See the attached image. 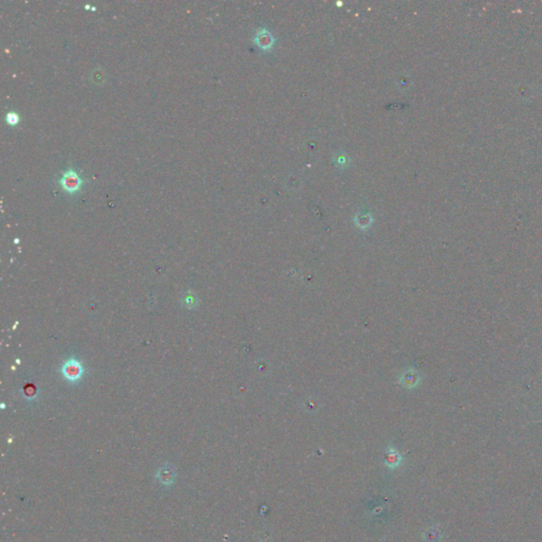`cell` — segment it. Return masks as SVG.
<instances>
[{"mask_svg":"<svg viewBox=\"0 0 542 542\" xmlns=\"http://www.w3.org/2000/svg\"><path fill=\"white\" fill-rule=\"evenodd\" d=\"M61 372L67 381L78 382L83 377L85 370L76 358H70L64 362Z\"/></svg>","mask_w":542,"mask_h":542,"instance_id":"obj_1","label":"cell"},{"mask_svg":"<svg viewBox=\"0 0 542 542\" xmlns=\"http://www.w3.org/2000/svg\"><path fill=\"white\" fill-rule=\"evenodd\" d=\"M60 184L65 191L74 193L79 191L81 185L83 184V179L74 169H68L63 173L60 179Z\"/></svg>","mask_w":542,"mask_h":542,"instance_id":"obj_2","label":"cell"},{"mask_svg":"<svg viewBox=\"0 0 542 542\" xmlns=\"http://www.w3.org/2000/svg\"><path fill=\"white\" fill-rule=\"evenodd\" d=\"M421 377L420 373L414 368H408L399 375L397 383L409 390L415 389L420 384Z\"/></svg>","mask_w":542,"mask_h":542,"instance_id":"obj_3","label":"cell"},{"mask_svg":"<svg viewBox=\"0 0 542 542\" xmlns=\"http://www.w3.org/2000/svg\"><path fill=\"white\" fill-rule=\"evenodd\" d=\"M253 42L260 49L264 51H268L270 49H273L276 41H275L274 35L268 31V29L262 27L257 30L256 34L254 35Z\"/></svg>","mask_w":542,"mask_h":542,"instance_id":"obj_4","label":"cell"},{"mask_svg":"<svg viewBox=\"0 0 542 542\" xmlns=\"http://www.w3.org/2000/svg\"><path fill=\"white\" fill-rule=\"evenodd\" d=\"M176 478V473L173 466L166 465L161 466L156 473V479L161 485L171 486Z\"/></svg>","mask_w":542,"mask_h":542,"instance_id":"obj_5","label":"cell"},{"mask_svg":"<svg viewBox=\"0 0 542 542\" xmlns=\"http://www.w3.org/2000/svg\"><path fill=\"white\" fill-rule=\"evenodd\" d=\"M403 462V455L393 446H389L385 451L384 465L390 469H396Z\"/></svg>","mask_w":542,"mask_h":542,"instance_id":"obj_6","label":"cell"},{"mask_svg":"<svg viewBox=\"0 0 542 542\" xmlns=\"http://www.w3.org/2000/svg\"><path fill=\"white\" fill-rule=\"evenodd\" d=\"M353 221H354L355 226L359 230L365 231V230H368L369 228H371V226L373 225V222H374V218H373L372 214L369 213V212H367V213H362V212H359V213H357L354 216V220H353Z\"/></svg>","mask_w":542,"mask_h":542,"instance_id":"obj_7","label":"cell"},{"mask_svg":"<svg viewBox=\"0 0 542 542\" xmlns=\"http://www.w3.org/2000/svg\"><path fill=\"white\" fill-rule=\"evenodd\" d=\"M335 163L339 168H345L350 163V159L345 154H337L335 157Z\"/></svg>","mask_w":542,"mask_h":542,"instance_id":"obj_8","label":"cell"},{"mask_svg":"<svg viewBox=\"0 0 542 542\" xmlns=\"http://www.w3.org/2000/svg\"><path fill=\"white\" fill-rule=\"evenodd\" d=\"M7 122L10 124H16L19 121V115L15 111H10L7 113Z\"/></svg>","mask_w":542,"mask_h":542,"instance_id":"obj_9","label":"cell"}]
</instances>
